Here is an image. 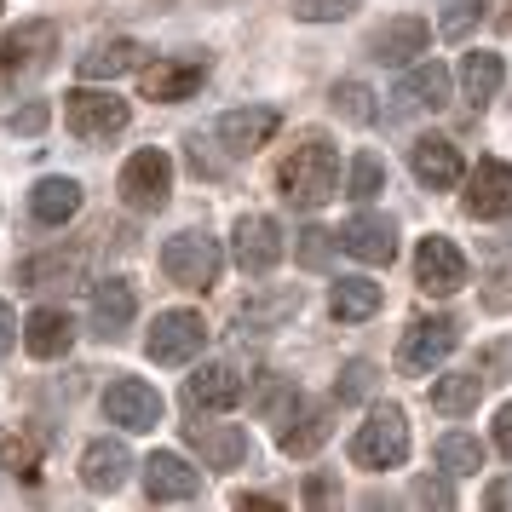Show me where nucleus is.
<instances>
[{"label": "nucleus", "instance_id": "09e8293b", "mask_svg": "<svg viewBox=\"0 0 512 512\" xmlns=\"http://www.w3.org/2000/svg\"><path fill=\"white\" fill-rule=\"evenodd\" d=\"M236 507H265V512H277L282 501H277V495H236Z\"/></svg>", "mask_w": 512, "mask_h": 512}, {"label": "nucleus", "instance_id": "7c9ffc66", "mask_svg": "<svg viewBox=\"0 0 512 512\" xmlns=\"http://www.w3.org/2000/svg\"><path fill=\"white\" fill-rule=\"evenodd\" d=\"M139 41H104V47H93L87 58H81V81H110V75H127L139 70Z\"/></svg>", "mask_w": 512, "mask_h": 512}, {"label": "nucleus", "instance_id": "4468645a", "mask_svg": "<svg viewBox=\"0 0 512 512\" xmlns=\"http://www.w3.org/2000/svg\"><path fill=\"white\" fill-rule=\"evenodd\" d=\"M466 213L472 219H507L512 213V167L484 156V162L472 167V179H466Z\"/></svg>", "mask_w": 512, "mask_h": 512}, {"label": "nucleus", "instance_id": "58836bf2", "mask_svg": "<svg viewBox=\"0 0 512 512\" xmlns=\"http://www.w3.org/2000/svg\"><path fill=\"white\" fill-rule=\"evenodd\" d=\"M300 311V294H277V300L242 305V323H277V317H294Z\"/></svg>", "mask_w": 512, "mask_h": 512}, {"label": "nucleus", "instance_id": "c85d7f7f", "mask_svg": "<svg viewBox=\"0 0 512 512\" xmlns=\"http://www.w3.org/2000/svg\"><path fill=\"white\" fill-rule=\"evenodd\" d=\"M380 300H386V294H380L369 277H340L334 282V294H328V305H334L340 323H363V317H374Z\"/></svg>", "mask_w": 512, "mask_h": 512}, {"label": "nucleus", "instance_id": "dca6fc26", "mask_svg": "<svg viewBox=\"0 0 512 512\" xmlns=\"http://www.w3.org/2000/svg\"><path fill=\"white\" fill-rule=\"evenodd\" d=\"M75 346V317L70 311H58V305H41L35 317L24 323V351L29 357H41V363H58L64 351Z\"/></svg>", "mask_w": 512, "mask_h": 512}, {"label": "nucleus", "instance_id": "1a4fd4ad", "mask_svg": "<svg viewBox=\"0 0 512 512\" xmlns=\"http://www.w3.org/2000/svg\"><path fill=\"white\" fill-rule=\"evenodd\" d=\"M202 81H208V58H167V64H144L139 70V93L150 104H185Z\"/></svg>", "mask_w": 512, "mask_h": 512}, {"label": "nucleus", "instance_id": "f3484780", "mask_svg": "<svg viewBox=\"0 0 512 512\" xmlns=\"http://www.w3.org/2000/svg\"><path fill=\"white\" fill-rule=\"evenodd\" d=\"M144 495H150V501H196V495H202V478H196L179 455L156 449V455L144 461Z\"/></svg>", "mask_w": 512, "mask_h": 512}, {"label": "nucleus", "instance_id": "412c9836", "mask_svg": "<svg viewBox=\"0 0 512 512\" xmlns=\"http://www.w3.org/2000/svg\"><path fill=\"white\" fill-rule=\"evenodd\" d=\"M409 167H415V179L420 185H432V190H449V185H461V150L449 139H415V150H409Z\"/></svg>", "mask_w": 512, "mask_h": 512}, {"label": "nucleus", "instance_id": "4be33fe9", "mask_svg": "<svg viewBox=\"0 0 512 512\" xmlns=\"http://www.w3.org/2000/svg\"><path fill=\"white\" fill-rule=\"evenodd\" d=\"M277 426H282L277 449H282V455H294V461H300V455H317V449L328 443V415H323V409H311V403H294Z\"/></svg>", "mask_w": 512, "mask_h": 512}, {"label": "nucleus", "instance_id": "423d86ee", "mask_svg": "<svg viewBox=\"0 0 512 512\" xmlns=\"http://www.w3.org/2000/svg\"><path fill=\"white\" fill-rule=\"evenodd\" d=\"M455 346H461L455 317H415L409 334H403V346H397V369L403 374H432Z\"/></svg>", "mask_w": 512, "mask_h": 512}, {"label": "nucleus", "instance_id": "f704fd0d", "mask_svg": "<svg viewBox=\"0 0 512 512\" xmlns=\"http://www.w3.org/2000/svg\"><path fill=\"white\" fill-rule=\"evenodd\" d=\"M334 110H340L346 121H357V127H369L374 121V93L363 87V81H340V87H334Z\"/></svg>", "mask_w": 512, "mask_h": 512}, {"label": "nucleus", "instance_id": "72a5a7b5", "mask_svg": "<svg viewBox=\"0 0 512 512\" xmlns=\"http://www.w3.org/2000/svg\"><path fill=\"white\" fill-rule=\"evenodd\" d=\"M489 12V0H443V18H438V35L443 41H466L478 18Z\"/></svg>", "mask_w": 512, "mask_h": 512}, {"label": "nucleus", "instance_id": "37998d69", "mask_svg": "<svg viewBox=\"0 0 512 512\" xmlns=\"http://www.w3.org/2000/svg\"><path fill=\"white\" fill-rule=\"evenodd\" d=\"M328 501H340V489L328 478H305V507H328Z\"/></svg>", "mask_w": 512, "mask_h": 512}, {"label": "nucleus", "instance_id": "20e7f679", "mask_svg": "<svg viewBox=\"0 0 512 512\" xmlns=\"http://www.w3.org/2000/svg\"><path fill=\"white\" fill-rule=\"evenodd\" d=\"M167 196H173V162H167V150L127 156V167H121V202L133 213H162Z\"/></svg>", "mask_w": 512, "mask_h": 512}, {"label": "nucleus", "instance_id": "49530a36", "mask_svg": "<svg viewBox=\"0 0 512 512\" xmlns=\"http://www.w3.org/2000/svg\"><path fill=\"white\" fill-rule=\"evenodd\" d=\"M415 495L426 501V507H449V501H455V495H449V484H432V478H420Z\"/></svg>", "mask_w": 512, "mask_h": 512}, {"label": "nucleus", "instance_id": "de8ad7c7", "mask_svg": "<svg viewBox=\"0 0 512 512\" xmlns=\"http://www.w3.org/2000/svg\"><path fill=\"white\" fill-rule=\"evenodd\" d=\"M495 449H501V455L512 461V403L501 409V415H495Z\"/></svg>", "mask_w": 512, "mask_h": 512}, {"label": "nucleus", "instance_id": "e433bc0d", "mask_svg": "<svg viewBox=\"0 0 512 512\" xmlns=\"http://www.w3.org/2000/svg\"><path fill=\"white\" fill-rule=\"evenodd\" d=\"M369 392H374V363H363V357H357V363H346V369H340L334 397H340V403H363Z\"/></svg>", "mask_w": 512, "mask_h": 512}, {"label": "nucleus", "instance_id": "39448f33", "mask_svg": "<svg viewBox=\"0 0 512 512\" xmlns=\"http://www.w3.org/2000/svg\"><path fill=\"white\" fill-rule=\"evenodd\" d=\"M64 116H70L75 139H116L121 127L133 121V104L116 93H98V87H75L64 98Z\"/></svg>", "mask_w": 512, "mask_h": 512}, {"label": "nucleus", "instance_id": "393cba45", "mask_svg": "<svg viewBox=\"0 0 512 512\" xmlns=\"http://www.w3.org/2000/svg\"><path fill=\"white\" fill-rule=\"evenodd\" d=\"M501 81H507V58H501V52H466V58H461V93H466V104H478V110H484L489 98L501 93Z\"/></svg>", "mask_w": 512, "mask_h": 512}, {"label": "nucleus", "instance_id": "6e6552de", "mask_svg": "<svg viewBox=\"0 0 512 512\" xmlns=\"http://www.w3.org/2000/svg\"><path fill=\"white\" fill-rule=\"evenodd\" d=\"M231 254H236V265H242L248 277H265V271L282 259L277 219H265V213H242L236 231H231Z\"/></svg>", "mask_w": 512, "mask_h": 512}, {"label": "nucleus", "instance_id": "bb28decb", "mask_svg": "<svg viewBox=\"0 0 512 512\" xmlns=\"http://www.w3.org/2000/svg\"><path fill=\"white\" fill-rule=\"evenodd\" d=\"M29 213L41 225H64V219L81 213V185L75 179H41V185L29 190Z\"/></svg>", "mask_w": 512, "mask_h": 512}, {"label": "nucleus", "instance_id": "6ab92c4d", "mask_svg": "<svg viewBox=\"0 0 512 512\" xmlns=\"http://www.w3.org/2000/svg\"><path fill=\"white\" fill-rule=\"evenodd\" d=\"M133 311H139V288L127 277H110L93 288V334H104V340H116L121 328L133 323Z\"/></svg>", "mask_w": 512, "mask_h": 512}, {"label": "nucleus", "instance_id": "0eeeda50", "mask_svg": "<svg viewBox=\"0 0 512 512\" xmlns=\"http://www.w3.org/2000/svg\"><path fill=\"white\" fill-rule=\"evenodd\" d=\"M202 346H208V323H202V311H162V317L150 323V334H144L150 363H190Z\"/></svg>", "mask_w": 512, "mask_h": 512}, {"label": "nucleus", "instance_id": "79ce46f5", "mask_svg": "<svg viewBox=\"0 0 512 512\" xmlns=\"http://www.w3.org/2000/svg\"><path fill=\"white\" fill-rule=\"evenodd\" d=\"M484 305H489V311H512V271H495V277H489Z\"/></svg>", "mask_w": 512, "mask_h": 512}, {"label": "nucleus", "instance_id": "4c0bfd02", "mask_svg": "<svg viewBox=\"0 0 512 512\" xmlns=\"http://www.w3.org/2000/svg\"><path fill=\"white\" fill-rule=\"evenodd\" d=\"M363 0H294V18L305 24H334V18H351Z\"/></svg>", "mask_w": 512, "mask_h": 512}, {"label": "nucleus", "instance_id": "b1692460", "mask_svg": "<svg viewBox=\"0 0 512 512\" xmlns=\"http://www.w3.org/2000/svg\"><path fill=\"white\" fill-rule=\"evenodd\" d=\"M449 87H455V81H449V70H443L438 58H420L415 70L403 75L397 98L415 104V110H443V104H449Z\"/></svg>", "mask_w": 512, "mask_h": 512}, {"label": "nucleus", "instance_id": "f8f14e48", "mask_svg": "<svg viewBox=\"0 0 512 512\" xmlns=\"http://www.w3.org/2000/svg\"><path fill=\"white\" fill-rule=\"evenodd\" d=\"M52 52H58V29H52L47 18H41V24L12 29V35L0 41V87L18 81V75H29V70H41Z\"/></svg>", "mask_w": 512, "mask_h": 512}, {"label": "nucleus", "instance_id": "9b49d317", "mask_svg": "<svg viewBox=\"0 0 512 512\" xmlns=\"http://www.w3.org/2000/svg\"><path fill=\"white\" fill-rule=\"evenodd\" d=\"M415 282L426 288V294H455V288H466V254L449 242V236H426L415 248Z\"/></svg>", "mask_w": 512, "mask_h": 512}, {"label": "nucleus", "instance_id": "aec40b11", "mask_svg": "<svg viewBox=\"0 0 512 512\" xmlns=\"http://www.w3.org/2000/svg\"><path fill=\"white\" fill-rule=\"evenodd\" d=\"M426 41H432L426 18H392L386 29H374L369 52L380 58V64H415L420 52H426Z\"/></svg>", "mask_w": 512, "mask_h": 512}, {"label": "nucleus", "instance_id": "a211bd4d", "mask_svg": "<svg viewBox=\"0 0 512 512\" xmlns=\"http://www.w3.org/2000/svg\"><path fill=\"white\" fill-rule=\"evenodd\" d=\"M127 472H133V455H127V443L116 438H98L87 455H81V484L93 489V495H116L127 484Z\"/></svg>", "mask_w": 512, "mask_h": 512}, {"label": "nucleus", "instance_id": "c9c22d12", "mask_svg": "<svg viewBox=\"0 0 512 512\" xmlns=\"http://www.w3.org/2000/svg\"><path fill=\"white\" fill-rule=\"evenodd\" d=\"M380 185H386V162H380L374 150H363V156L351 162V196L369 202V196H380Z\"/></svg>", "mask_w": 512, "mask_h": 512}, {"label": "nucleus", "instance_id": "a878e982", "mask_svg": "<svg viewBox=\"0 0 512 512\" xmlns=\"http://www.w3.org/2000/svg\"><path fill=\"white\" fill-rule=\"evenodd\" d=\"M41 461H47V432H12V438H0V472H12L18 484H35Z\"/></svg>", "mask_w": 512, "mask_h": 512}, {"label": "nucleus", "instance_id": "7ed1b4c3", "mask_svg": "<svg viewBox=\"0 0 512 512\" xmlns=\"http://www.w3.org/2000/svg\"><path fill=\"white\" fill-rule=\"evenodd\" d=\"M219 265H225V248L208 231H179L162 242V271L179 288H213L219 282Z\"/></svg>", "mask_w": 512, "mask_h": 512}, {"label": "nucleus", "instance_id": "c03bdc74", "mask_svg": "<svg viewBox=\"0 0 512 512\" xmlns=\"http://www.w3.org/2000/svg\"><path fill=\"white\" fill-rule=\"evenodd\" d=\"M484 507L489 512H512V478H495V484L484 489Z\"/></svg>", "mask_w": 512, "mask_h": 512}, {"label": "nucleus", "instance_id": "cd10ccee", "mask_svg": "<svg viewBox=\"0 0 512 512\" xmlns=\"http://www.w3.org/2000/svg\"><path fill=\"white\" fill-rule=\"evenodd\" d=\"M190 443H196V449H202V461L219 466V472L242 466V455H248L242 426H190Z\"/></svg>", "mask_w": 512, "mask_h": 512}, {"label": "nucleus", "instance_id": "2eb2a0df", "mask_svg": "<svg viewBox=\"0 0 512 512\" xmlns=\"http://www.w3.org/2000/svg\"><path fill=\"white\" fill-rule=\"evenodd\" d=\"M277 127H282V116L271 104H242L231 116H219V144H225L231 156H254V150H265V139H271Z\"/></svg>", "mask_w": 512, "mask_h": 512}, {"label": "nucleus", "instance_id": "9d476101", "mask_svg": "<svg viewBox=\"0 0 512 512\" xmlns=\"http://www.w3.org/2000/svg\"><path fill=\"white\" fill-rule=\"evenodd\" d=\"M334 242H340L351 259H363V265H392L397 259V225L386 213H351Z\"/></svg>", "mask_w": 512, "mask_h": 512}, {"label": "nucleus", "instance_id": "a18cd8bd", "mask_svg": "<svg viewBox=\"0 0 512 512\" xmlns=\"http://www.w3.org/2000/svg\"><path fill=\"white\" fill-rule=\"evenodd\" d=\"M12 346H18V311L0 300V357H6Z\"/></svg>", "mask_w": 512, "mask_h": 512}, {"label": "nucleus", "instance_id": "5701e85b", "mask_svg": "<svg viewBox=\"0 0 512 512\" xmlns=\"http://www.w3.org/2000/svg\"><path fill=\"white\" fill-rule=\"evenodd\" d=\"M190 403L196 409H236L242 403V374L236 363H202L190 374Z\"/></svg>", "mask_w": 512, "mask_h": 512}, {"label": "nucleus", "instance_id": "ddd939ff", "mask_svg": "<svg viewBox=\"0 0 512 512\" xmlns=\"http://www.w3.org/2000/svg\"><path fill=\"white\" fill-rule=\"evenodd\" d=\"M104 415L116 420V426H127V432H156L162 426V397H156V386H144V380H110Z\"/></svg>", "mask_w": 512, "mask_h": 512}, {"label": "nucleus", "instance_id": "ea45409f", "mask_svg": "<svg viewBox=\"0 0 512 512\" xmlns=\"http://www.w3.org/2000/svg\"><path fill=\"white\" fill-rule=\"evenodd\" d=\"M328 259H334V236L311 225V231L300 236V265H305V271H323Z\"/></svg>", "mask_w": 512, "mask_h": 512}, {"label": "nucleus", "instance_id": "f03ea898", "mask_svg": "<svg viewBox=\"0 0 512 512\" xmlns=\"http://www.w3.org/2000/svg\"><path fill=\"white\" fill-rule=\"evenodd\" d=\"M351 461L369 466V472H386V466H403L409 461V415L397 403H374L369 420L357 426L351 438Z\"/></svg>", "mask_w": 512, "mask_h": 512}, {"label": "nucleus", "instance_id": "2f4dec72", "mask_svg": "<svg viewBox=\"0 0 512 512\" xmlns=\"http://www.w3.org/2000/svg\"><path fill=\"white\" fill-rule=\"evenodd\" d=\"M478 397H484V380H478L472 369L432 380V403H438L443 415H466V409H478Z\"/></svg>", "mask_w": 512, "mask_h": 512}, {"label": "nucleus", "instance_id": "a19ab883", "mask_svg": "<svg viewBox=\"0 0 512 512\" xmlns=\"http://www.w3.org/2000/svg\"><path fill=\"white\" fill-rule=\"evenodd\" d=\"M6 127H12V133H41V127H47V104H24V110H12Z\"/></svg>", "mask_w": 512, "mask_h": 512}, {"label": "nucleus", "instance_id": "f257e3e1", "mask_svg": "<svg viewBox=\"0 0 512 512\" xmlns=\"http://www.w3.org/2000/svg\"><path fill=\"white\" fill-rule=\"evenodd\" d=\"M334 185H340V150L323 133H305L277 162V190L294 208H323L328 196H334Z\"/></svg>", "mask_w": 512, "mask_h": 512}, {"label": "nucleus", "instance_id": "c756f323", "mask_svg": "<svg viewBox=\"0 0 512 512\" xmlns=\"http://www.w3.org/2000/svg\"><path fill=\"white\" fill-rule=\"evenodd\" d=\"M81 265H87V254L81 248H58V254H47V259H29L24 265V282L29 288H75L81 282Z\"/></svg>", "mask_w": 512, "mask_h": 512}, {"label": "nucleus", "instance_id": "473e14b6", "mask_svg": "<svg viewBox=\"0 0 512 512\" xmlns=\"http://www.w3.org/2000/svg\"><path fill=\"white\" fill-rule=\"evenodd\" d=\"M438 466H443V472H455V478L484 472V443L466 438V432H443V438H438Z\"/></svg>", "mask_w": 512, "mask_h": 512}]
</instances>
